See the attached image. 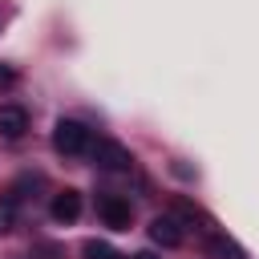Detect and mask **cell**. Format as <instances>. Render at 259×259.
Segmentation results:
<instances>
[{
  "label": "cell",
  "instance_id": "6da1fadb",
  "mask_svg": "<svg viewBox=\"0 0 259 259\" xmlns=\"http://www.w3.org/2000/svg\"><path fill=\"white\" fill-rule=\"evenodd\" d=\"M89 125H81V121H73V117H61L57 125H53V146L61 150V154H85L89 150Z\"/></svg>",
  "mask_w": 259,
  "mask_h": 259
},
{
  "label": "cell",
  "instance_id": "7a4b0ae2",
  "mask_svg": "<svg viewBox=\"0 0 259 259\" xmlns=\"http://www.w3.org/2000/svg\"><path fill=\"white\" fill-rule=\"evenodd\" d=\"M89 158L101 166V170H125L134 158H130V150L121 146V142H113V138H97V142H89Z\"/></svg>",
  "mask_w": 259,
  "mask_h": 259
},
{
  "label": "cell",
  "instance_id": "3957f363",
  "mask_svg": "<svg viewBox=\"0 0 259 259\" xmlns=\"http://www.w3.org/2000/svg\"><path fill=\"white\" fill-rule=\"evenodd\" d=\"M97 214H101V223L113 227V231H130V223H134V206H130L121 194H101V198H97Z\"/></svg>",
  "mask_w": 259,
  "mask_h": 259
},
{
  "label": "cell",
  "instance_id": "277c9868",
  "mask_svg": "<svg viewBox=\"0 0 259 259\" xmlns=\"http://www.w3.org/2000/svg\"><path fill=\"white\" fill-rule=\"evenodd\" d=\"M49 214H53L57 223H77V219H81V194H77V190H61V194H53Z\"/></svg>",
  "mask_w": 259,
  "mask_h": 259
},
{
  "label": "cell",
  "instance_id": "5b68a950",
  "mask_svg": "<svg viewBox=\"0 0 259 259\" xmlns=\"http://www.w3.org/2000/svg\"><path fill=\"white\" fill-rule=\"evenodd\" d=\"M150 239L162 243V247H178V243H182V227H178V219H174V214H158V219L150 223Z\"/></svg>",
  "mask_w": 259,
  "mask_h": 259
},
{
  "label": "cell",
  "instance_id": "8992f818",
  "mask_svg": "<svg viewBox=\"0 0 259 259\" xmlns=\"http://www.w3.org/2000/svg\"><path fill=\"white\" fill-rule=\"evenodd\" d=\"M24 130H28L24 105H0V134H4V138H20Z\"/></svg>",
  "mask_w": 259,
  "mask_h": 259
},
{
  "label": "cell",
  "instance_id": "52a82bcc",
  "mask_svg": "<svg viewBox=\"0 0 259 259\" xmlns=\"http://www.w3.org/2000/svg\"><path fill=\"white\" fill-rule=\"evenodd\" d=\"M16 227V198H0V235Z\"/></svg>",
  "mask_w": 259,
  "mask_h": 259
},
{
  "label": "cell",
  "instance_id": "ba28073f",
  "mask_svg": "<svg viewBox=\"0 0 259 259\" xmlns=\"http://www.w3.org/2000/svg\"><path fill=\"white\" fill-rule=\"evenodd\" d=\"M85 259H125V255H117L109 243H97V239H89V243H85Z\"/></svg>",
  "mask_w": 259,
  "mask_h": 259
},
{
  "label": "cell",
  "instance_id": "9c48e42d",
  "mask_svg": "<svg viewBox=\"0 0 259 259\" xmlns=\"http://www.w3.org/2000/svg\"><path fill=\"white\" fill-rule=\"evenodd\" d=\"M16 85V69L12 65H0V89H12Z\"/></svg>",
  "mask_w": 259,
  "mask_h": 259
},
{
  "label": "cell",
  "instance_id": "30bf717a",
  "mask_svg": "<svg viewBox=\"0 0 259 259\" xmlns=\"http://www.w3.org/2000/svg\"><path fill=\"white\" fill-rule=\"evenodd\" d=\"M134 259H158V255H154V251H138Z\"/></svg>",
  "mask_w": 259,
  "mask_h": 259
}]
</instances>
